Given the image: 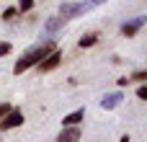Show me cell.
Wrapping results in <instances>:
<instances>
[{
  "label": "cell",
  "instance_id": "1",
  "mask_svg": "<svg viewBox=\"0 0 147 142\" xmlns=\"http://www.w3.org/2000/svg\"><path fill=\"white\" fill-rule=\"evenodd\" d=\"M57 47V41L54 39H41L39 44H34L31 49H26L18 60H16V65H13V72L16 75H23L26 70H31V67H36V62L41 60V57H47L52 49Z\"/></svg>",
  "mask_w": 147,
  "mask_h": 142
},
{
  "label": "cell",
  "instance_id": "2",
  "mask_svg": "<svg viewBox=\"0 0 147 142\" xmlns=\"http://www.w3.org/2000/svg\"><path fill=\"white\" fill-rule=\"evenodd\" d=\"M23 122H26L23 111L13 106V109H10V111L0 119V132H10V129H16V127H23Z\"/></svg>",
  "mask_w": 147,
  "mask_h": 142
},
{
  "label": "cell",
  "instance_id": "3",
  "mask_svg": "<svg viewBox=\"0 0 147 142\" xmlns=\"http://www.w3.org/2000/svg\"><path fill=\"white\" fill-rule=\"evenodd\" d=\"M59 62H62V52L54 47L47 57H41V60L36 62V70H39V72H52V70H57V67H59Z\"/></svg>",
  "mask_w": 147,
  "mask_h": 142
},
{
  "label": "cell",
  "instance_id": "4",
  "mask_svg": "<svg viewBox=\"0 0 147 142\" xmlns=\"http://www.w3.org/2000/svg\"><path fill=\"white\" fill-rule=\"evenodd\" d=\"M145 23H147V16H137V18H132V21L121 23V36H127V39L137 36V31H140Z\"/></svg>",
  "mask_w": 147,
  "mask_h": 142
},
{
  "label": "cell",
  "instance_id": "5",
  "mask_svg": "<svg viewBox=\"0 0 147 142\" xmlns=\"http://www.w3.org/2000/svg\"><path fill=\"white\" fill-rule=\"evenodd\" d=\"M78 140H83L80 124H72V127H62V132L54 137V142H78Z\"/></svg>",
  "mask_w": 147,
  "mask_h": 142
},
{
  "label": "cell",
  "instance_id": "6",
  "mask_svg": "<svg viewBox=\"0 0 147 142\" xmlns=\"http://www.w3.org/2000/svg\"><path fill=\"white\" fill-rule=\"evenodd\" d=\"M121 101H124V93H121V88H119V91H114V93H106V96L101 98V109L111 111V109H116Z\"/></svg>",
  "mask_w": 147,
  "mask_h": 142
},
{
  "label": "cell",
  "instance_id": "7",
  "mask_svg": "<svg viewBox=\"0 0 147 142\" xmlns=\"http://www.w3.org/2000/svg\"><path fill=\"white\" fill-rule=\"evenodd\" d=\"M65 23H67V21H65L62 16H52V18H49V21L44 23V34H47V36H52V34H54L57 28H62Z\"/></svg>",
  "mask_w": 147,
  "mask_h": 142
},
{
  "label": "cell",
  "instance_id": "8",
  "mask_svg": "<svg viewBox=\"0 0 147 142\" xmlns=\"http://www.w3.org/2000/svg\"><path fill=\"white\" fill-rule=\"evenodd\" d=\"M96 44H98V34H96V31L83 34V36L78 39V47H80V49H90V47H96Z\"/></svg>",
  "mask_w": 147,
  "mask_h": 142
},
{
  "label": "cell",
  "instance_id": "9",
  "mask_svg": "<svg viewBox=\"0 0 147 142\" xmlns=\"http://www.w3.org/2000/svg\"><path fill=\"white\" fill-rule=\"evenodd\" d=\"M85 119V109H78V111H72V114H67L65 119H62V127H72V124H80Z\"/></svg>",
  "mask_w": 147,
  "mask_h": 142
},
{
  "label": "cell",
  "instance_id": "10",
  "mask_svg": "<svg viewBox=\"0 0 147 142\" xmlns=\"http://www.w3.org/2000/svg\"><path fill=\"white\" fill-rule=\"evenodd\" d=\"M34 5H36V0H18V13L23 16V13H28V10H34Z\"/></svg>",
  "mask_w": 147,
  "mask_h": 142
},
{
  "label": "cell",
  "instance_id": "11",
  "mask_svg": "<svg viewBox=\"0 0 147 142\" xmlns=\"http://www.w3.org/2000/svg\"><path fill=\"white\" fill-rule=\"evenodd\" d=\"M16 16H21L16 5H8V8L3 10V21H16Z\"/></svg>",
  "mask_w": 147,
  "mask_h": 142
},
{
  "label": "cell",
  "instance_id": "12",
  "mask_svg": "<svg viewBox=\"0 0 147 142\" xmlns=\"http://www.w3.org/2000/svg\"><path fill=\"white\" fill-rule=\"evenodd\" d=\"M10 52H13V44H10V41H0V60L8 57Z\"/></svg>",
  "mask_w": 147,
  "mask_h": 142
},
{
  "label": "cell",
  "instance_id": "13",
  "mask_svg": "<svg viewBox=\"0 0 147 142\" xmlns=\"http://www.w3.org/2000/svg\"><path fill=\"white\" fill-rule=\"evenodd\" d=\"M129 80H134V83H145V80H147V70H137V72H132Z\"/></svg>",
  "mask_w": 147,
  "mask_h": 142
},
{
  "label": "cell",
  "instance_id": "14",
  "mask_svg": "<svg viewBox=\"0 0 147 142\" xmlns=\"http://www.w3.org/2000/svg\"><path fill=\"white\" fill-rule=\"evenodd\" d=\"M137 98H140V101H147V85H145V83H140V88H137Z\"/></svg>",
  "mask_w": 147,
  "mask_h": 142
},
{
  "label": "cell",
  "instance_id": "15",
  "mask_svg": "<svg viewBox=\"0 0 147 142\" xmlns=\"http://www.w3.org/2000/svg\"><path fill=\"white\" fill-rule=\"evenodd\" d=\"M10 109H13V103H8V101H3V103H0V119H3V116H5V114H8Z\"/></svg>",
  "mask_w": 147,
  "mask_h": 142
},
{
  "label": "cell",
  "instance_id": "16",
  "mask_svg": "<svg viewBox=\"0 0 147 142\" xmlns=\"http://www.w3.org/2000/svg\"><path fill=\"white\" fill-rule=\"evenodd\" d=\"M129 83H132L129 78H119V83H116V85H119V88H129Z\"/></svg>",
  "mask_w": 147,
  "mask_h": 142
},
{
  "label": "cell",
  "instance_id": "17",
  "mask_svg": "<svg viewBox=\"0 0 147 142\" xmlns=\"http://www.w3.org/2000/svg\"><path fill=\"white\" fill-rule=\"evenodd\" d=\"M90 3H93V5H101V3H106V0H90Z\"/></svg>",
  "mask_w": 147,
  "mask_h": 142
}]
</instances>
